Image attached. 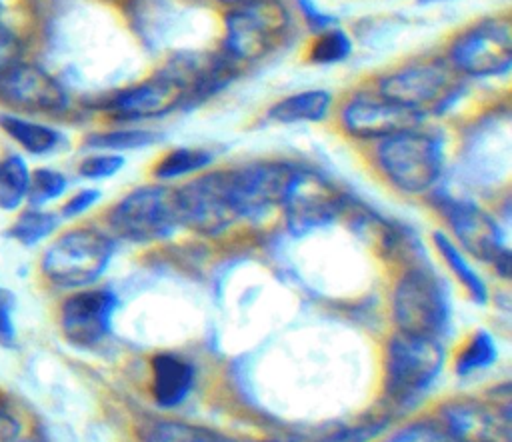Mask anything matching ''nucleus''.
Segmentation results:
<instances>
[{
    "label": "nucleus",
    "mask_w": 512,
    "mask_h": 442,
    "mask_svg": "<svg viewBox=\"0 0 512 442\" xmlns=\"http://www.w3.org/2000/svg\"><path fill=\"white\" fill-rule=\"evenodd\" d=\"M118 296L110 288H78L60 304V332L76 348L98 346L112 328Z\"/></svg>",
    "instance_id": "nucleus-17"
},
{
    "label": "nucleus",
    "mask_w": 512,
    "mask_h": 442,
    "mask_svg": "<svg viewBox=\"0 0 512 442\" xmlns=\"http://www.w3.org/2000/svg\"><path fill=\"white\" fill-rule=\"evenodd\" d=\"M158 132L142 126H132V124H122L116 128H106V130H96L90 132L84 138V146L88 150H102V152H130V150H140L148 148L154 142H158Z\"/></svg>",
    "instance_id": "nucleus-25"
},
{
    "label": "nucleus",
    "mask_w": 512,
    "mask_h": 442,
    "mask_svg": "<svg viewBox=\"0 0 512 442\" xmlns=\"http://www.w3.org/2000/svg\"><path fill=\"white\" fill-rule=\"evenodd\" d=\"M496 358H498V348L494 338L486 330H476L466 340V344H462L454 362V372L458 376H470L478 370L490 368Z\"/></svg>",
    "instance_id": "nucleus-28"
},
{
    "label": "nucleus",
    "mask_w": 512,
    "mask_h": 442,
    "mask_svg": "<svg viewBox=\"0 0 512 442\" xmlns=\"http://www.w3.org/2000/svg\"><path fill=\"white\" fill-rule=\"evenodd\" d=\"M180 226L200 234L218 236L238 224L230 200L226 168H208L176 186Z\"/></svg>",
    "instance_id": "nucleus-12"
},
{
    "label": "nucleus",
    "mask_w": 512,
    "mask_h": 442,
    "mask_svg": "<svg viewBox=\"0 0 512 442\" xmlns=\"http://www.w3.org/2000/svg\"><path fill=\"white\" fill-rule=\"evenodd\" d=\"M294 14L284 0H254L222 10L218 50L238 68L256 66L292 34Z\"/></svg>",
    "instance_id": "nucleus-3"
},
{
    "label": "nucleus",
    "mask_w": 512,
    "mask_h": 442,
    "mask_svg": "<svg viewBox=\"0 0 512 442\" xmlns=\"http://www.w3.org/2000/svg\"><path fill=\"white\" fill-rule=\"evenodd\" d=\"M392 320L400 332L440 338L450 320L448 292L424 266L406 270L392 290Z\"/></svg>",
    "instance_id": "nucleus-8"
},
{
    "label": "nucleus",
    "mask_w": 512,
    "mask_h": 442,
    "mask_svg": "<svg viewBox=\"0 0 512 442\" xmlns=\"http://www.w3.org/2000/svg\"><path fill=\"white\" fill-rule=\"evenodd\" d=\"M114 240L94 226H76L58 234L42 254V276L58 288L78 290L92 286L108 270Z\"/></svg>",
    "instance_id": "nucleus-5"
},
{
    "label": "nucleus",
    "mask_w": 512,
    "mask_h": 442,
    "mask_svg": "<svg viewBox=\"0 0 512 442\" xmlns=\"http://www.w3.org/2000/svg\"><path fill=\"white\" fill-rule=\"evenodd\" d=\"M246 442H314L300 436H284V438H260V440H246Z\"/></svg>",
    "instance_id": "nucleus-37"
},
{
    "label": "nucleus",
    "mask_w": 512,
    "mask_h": 442,
    "mask_svg": "<svg viewBox=\"0 0 512 442\" xmlns=\"http://www.w3.org/2000/svg\"><path fill=\"white\" fill-rule=\"evenodd\" d=\"M384 428H386L384 420H368V422L338 428V430H334V432H330L324 438L314 440V442H370Z\"/></svg>",
    "instance_id": "nucleus-32"
},
{
    "label": "nucleus",
    "mask_w": 512,
    "mask_h": 442,
    "mask_svg": "<svg viewBox=\"0 0 512 442\" xmlns=\"http://www.w3.org/2000/svg\"><path fill=\"white\" fill-rule=\"evenodd\" d=\"M150 392L160 408L180 406L194 386V366L172 352H158L150 360Z\"/></svg>",
    "instance_id": "nucleus-19"
},
{
    "label": "nucleus",
    "mask_w": 512,
    "mask_h": 442,
    "mask_svg": "<svg viewBox=\"0 0 512 442\" xmlns=\"http://www.w3.org/2000/svg\"><path fill=\"white\" fill-rule=\"evenodd\" d=\"M0 130L26 154L48 156L62 148L66 136L60 128L36 120L34 116L16 114L10 110L0 112Z\"/></svg>",
    "instance_id": "nucleus-20"
},
{
    "label": "nucleus",
    "mask_w": 512,
    "mask_h": 442,
    "mask_svg": "<svg viewBox=\"0 0 512 442\" xmlns=\"http://www.w3.org/2000/svg\"><path fill=\"white\" fill-rule=\"evenodd\" d=\"M70 180L64 172L50 168V166H40L34 168L30 174V188H28V204L44 208L50 202L60 200L68 192Z\"/></svg>",
    "instance_id": "nucleus-29"
},
{
    "label": "nucleus",
    "mask_w": 512,
    "mask_h": 442,
    "mask_svg": "<svg viewBox=\"0 0 512 442\" xmlns=\"http://www.w3.org/2000/svg\"><path fill=\"white\" fill-rule=\"evenodd\" d=\"M182 108H188V92L164 64L146 78L110 92L98 104L100 112L120 124L158 120Z\"/></svg>",
    "instance_id": "nucleus-9"
},
{
    "label": "nucleus",
    "mask_w": 512,
    "mask_h": 442,
    "mask_svg": "<svg viewBox=\"0 0 512 442\" xmlns=\"http://www.w3.org/2000/svg\"><path fill=\"white\" fill-rule=\"evenodd\" d=\"M14 294L0 286V346L8 348L16 342V324H14Z\"/></svg>",
    "instance_id": "nucleus-35"
},
{
    "label": "nucleus",
    "mask_w": 512,
    "mask_h": 442,
    "mask_svg": "<svg viewBox=\"0 0 512 442\" xmlns=\"http://www.w3.org/2000/svg\"><path fill=\"white\" fill-rule=\"evenodd\" d=\"M332 116L342 134L368 144L408 126L426 122L420 114L378 94L370 84L350 90L340 100L336 98Z\"/></svg>",
    "instance_id": "nucleus-11"
},
{
    "label": "nucleus",
    "mask_w": 512,
    "mask_h": 442,
    "mask_svg": "<svg viewBox=\"0 0 512 442\" xmlns=\"http://www.w3.org/2000/svg\"><path fill=\"white\" fill-rule=\"evenodd\" d=\"M0 10H2V0H0Z\"/></svg>",
    "instance_id": "nucleus-41"
},
{
    "label": "nucleus",
    "mask_w": 512,
    "mask_h": 442,
    "mask_svg": "<svg viewBox=\"0 0 512 442\" xmlns=\"http://www.w3.org/2000/svg\"><path fill=\"white\" fill-rule=\"evenodd\" d=\"M444 368L440 338L396 330L384 352V392L394 404L424 396Z\"/></svg>",
    "instance_id": "nucleus-7"
},
{
    "label": "nucleus",
    "mask_w": 512,
    "mask_h": 442,
    "mask_svg": "<svg viewBox=\"0 0 512 442\" xmlns=\"http://www.w3.org/2000/svg\"><path fill=\"white\" fill-rule=\"evenodd\" d=\"M438 208L458 248L464 254L490 264L502 278H508L510 250L496 218L470 200L442 198Z\"/></svg>",
    "instance_id": "nucleus-13"
},
{
    "label": "nucleus",
    "mask_w": 512,
    "mask_h": 442,
    "mask_svg": "<svg viewBox=\"0 0 512 442\" xmlns=\"http://www.w3.org/2000/svg\"><path fill=\"white\" fill-rule=\"evenodd\" d=\"M60 220L62 218L58 212L28 206L14 218V222L8 228V236L22 246H36L58 230Z\"/></svg>",
    "instance_id": "nucleus-27"
},
{
    "label": "nucleus",
    "mask_w": 512,
    "mask_h": 442,
    "mask_svg": "<svg viewBox=\"0 0 512 442\" xmlns=\"http://www.w3.org/2000/svg\"><path fill=\"white\" fill-rule=\"evenodd\" d=\"M382 442H458L438 420H414L394 432Z\"/></svg>",
    "instance_id": "nucleus-30"
},
{
    "label": "nucleus",
    "mask_w": 512,
    "mask_h": 442,
    "mask_svg": "<svg viewBox=\"0 0 512 442\" xmlns=\"http://www.w3.org/2000/svg\"><path fill=\"white\" fill-rule=\"evenodd\" d=\"M346 204V196L336 182L298 164L280 212L290 232L306 234L334 222L346 210Z\"/></svg>",
    "instance_id": "nucleus-14"
},
{
    "label": "nucleus",
    "mask_w": 512,
    "mask_h": 442,
    "mask_svg": "<svg viewBox=\"0 0 512 442\" xmlns=\"http://www.w3.org/2000/svg\"><path fill=\"white\" fill-rule=\"evenodd\" d=\"M354 52V40L342 26L332 24L322 30L312 32L306 48L304 60L314 66H334L344 62Z\"/></svg>",
    "instance_id": "nucleus-23"
},
{
    "label": "nucleus",
    "mask_w": 512,
    "mask_h": 442,
    "mask_svg": "<svg viewBox=\"0 0 512 442\" xmlns=\"http://www.w3.org/2000/svg\"><path fill=\"white\" fill-rule=\"evenodd\" d=\"M30 166L22 154H4L0 158V210L14 212L28 200Z\"/></svg>",
    "instance_id": "nucleus-26"
},
{
    "label": "nucleus",
    "mask_w": 512,
    "mask_h": 442,
    "mask_svg": "<svg viewBox=\"0 0 512 442\" xmlns=\"http://www.w3.org/2000/svg\"><path fill=\"white\" fill-rule=\"evenodd\" d=\"M22 424L18 416L0 402V442H20Z\"/></svg>",
    "instance_id": "nucleus-36"
},
{
    "label": "nucleus",
    "mask_w": 512,
    "mask_h": 442,
    "mask_svg": "<svg viewBox=\"0 0 512 442\" xmlns=\"http://www.w3.org/2000/svg\"><path fill=\"white\" fill-rule=\"evenodd\" d=\"M214 162V154L208 148L200 146H176L166 152H162L152 168L150 174L156 182H174V180H186L190 176H196L204 170H208Z\"/></svg>",
    "instance_id": "nucleus-21"
},
{
    "label": "nucleus",
    "mask_w": 512,
    "mask_h": 442,
    "mask_svg": "<svg viewBox=\"0 0 512 442\" xmlns=\"http://www.w3.org/2000/svg\"><path fill=\"white\" fill-rule=\"evenodd\" d=\"M126 164L124 154H116V152H102V150H90V154H86L78 166L76 172L80 178L90 180V182H98V180H108L112 176H116Z\"/></svg>",
    "instance_id": "nucleus-31"
},
{
    "label": "nucleus",
    "mask_w": 512,
    "mask_h": 442,
    "mask_svg": "<svg viewBox=\"0 0 512 442\" xmlns=\"http://www.w3.org/2000/svg\"><path fill=\"white\" fill-rule=\"evenodd\" d=\"M336 106V96L326 88H304L274 100L264 118L272 124H318L332 116Z\"/></svg>",
    "instance_id": "nucleus-18"
},
{
    "label": "nucleus",
    "mask_w": 512,
    "mask_h": 442,
    "mask_svg": "<svg viewBox=\"0 0 512 442\" xmlns=\"http://www.w3.org/2000/svg\"><path fill=\"white\" fill-rule=\"evenodd\" d=\"M20 442H40V440H36V438H20Z\"/></svg>",
    "instance_id": "nucleus-40"
},
{
    "label": "nucleus",
    "mask_w": 512,
    "mask_h": 442,
    "mask_svg": "<svg viewBox=\"0 0 512 442\" xmlns=\"http://www.w3.org/2000/svg\"><path fill=\"white\" fill-rule=\"evenodd\" d=\"M102 198V192L98 188H80L76 190L74 194H70L62 206H60V218L62 220H74V218H80L84 216L86 212H90Z\"/></svg>",
    "instance_id": "nucleus-33"
},
{
    "label": "nucleus",
    "mask_w": 512,
    "mask_h": 442,
    "mask_svg": "<svg viewBox=\"0 0 512 442\" xmlns=\"http://www.w3.org/2000/svg\"><path fill=\"white\" fill-rule=\"evenodd\" d=\"M438 422L458 442H512L510 400L454 398L440 406Z\"/></svg>",
    "instance_id": "nucleus-16"
},
{
    "label": "nucleus",
    "mask_w": 512,
    "mask_h": 442,
    "mask_svg": "<svg viewBox=\"0 0 512 442\" xmlns=\"http://www.w3.org/2000/svg\"><path fill=\"white\" fill-rule=\"evenodd\" d=\"M208 2H212V4H216V6H220V8L224 10V8H232V6L246 4V2H254V0H208Z\"/></svg>",
    "instance_id": "nucleus-38"
},
{
    "label": "nucleus",
    "mask_w": 512,
    "mask_h": 442,
    "mask_svg": "<svg viewBox=\"0 0 512 442\" xmlns=\"http://www.w3.org/2000/svg\"><path fill=\"white\" fill-rule=\"evenodd\" d=\"M140 442H240L222 432L210 430L206 426L172 420V418H156L142 426Z\"/></svg>",
    "instance_id": "nucleus-22"
},
{
    "label": "nucleus",
    "mask_w": 512,
    "mask_h": 442,
    "mask_svg": "<svg viewBox=\"0 0 512 442\" xmlns=\"http://www.w3.org/2000/svg\"><path fill=\"white\" fill-rule=\"evenodd\" d=\"M434 246L438 250V254L442 256V260L446 262V266L452 270V274L456 276V280L464 286V290L468 292V296L476 302V304H486L488 300V288L482 280V276L474 270V266L468 262L466 254L458 248V244L452 240V236L444 234V232H434Z\"/></svg>",
    "instance_id": "nucleus-24"
},
{
    "label": "nucleus",
    "mask_w": 512,
    "mask_h": 442,
    "mask_svg": "<svg viewBox=\"0 0 512 442\" xmlns=\"http://www.w3.org/2000/svg\"><path fill=\"white\" fill-rule=\"evenodd\" d=\"M370 158L390 188L404 196H426L444 174L446 140L422 122L372 142Z\"/></svg>",
    "instance_id": "nucleus-1"
},
{
    "label": "nucleus",
    "mask_w": 512,
    "mask_h": 442,
    "mask_svg": "<svg viewBox=\"0 0 512 442\" xmlns=\"http://www.w3.org/2000/svg\"><path fill=\"white\" fill-rule=\"evenodd\" d=\"M24 60V42L20 34L0 20V76Z\"/></svg>",
    "instance_id": "nucleus-34"
},
{
    "label": "nucleus",
    "mask_w": 512,
    "mask_h": 442,
    "mask_svg": "<svg viewBox=\"0 0 512 442\" xmlns=\"http://www.w3.org/2000/svg\"><path fill=\"white\" fill-rule=\"evenodd\" d=\"M108 230L134 244L164 240L180 228L176 186L166 182L140 184L120 196L106 214Z\"/></svg>",
    "instance_id": "nucleus-6"
},
{
    "label": "nucleus",
    "mask_w": 512,
    "mask_h": 442,
    "mask_svg": "<svg viewBox=\"0 0 512 442\" xmlns=\"http://www.w3.org/2000/svg\"><path fill=\"white\" fill-rule=\"evenodd\" d=\"M420 4H438V2H448V0H418Z\"/></svg>",
    "instance_id": "nucleus-39"
},
{
    "label": "nucleus",
    "mask_w": 512,
    "mask_h": 442,
    "mask_svg": "<svg viewBox=\"0 0 512 442\" xmlns=\"http://www.w3.org/2000/svg\"><path fill=\"white\" fill-rule=\"evenodd\" d=\"M298 164L282 158L250 160L226 168V182L238 220H258L280 210Z\"/></svg>",
    "instance_id": "nucleus-10"
},
{
    "label": "nucleus",
    "mask_w": 512,
    "mask_h": 442,
    "mask_svg": "<svg viewBox=\"0 0 512 442\" xmlns=\"http://www.w3.org/2000/svg\"><path fill=\"white\" fill-rule=\"evenodd\" d=\"M368 84L384 98L426 120L446 112L462 96L466 86V82L448 66L440 50L418 54L388 66Z\"/></svg>",
    "instance_id": "nucleus-2"
},
{
    "label": "nucleus",
    "mask_w": 512,
    "mask_h": 442,
    "mask_svg": "<svg viewBox=\"0 0 512 442\" xmlns=\"http://www.w3.org/2000/svg\"><path fill=\"white\" fill-rule=\"evenodd\" d=\"M0 104L24 116H60L72 98L52 72L24 58L0 76Z\"/></svg>",
    "instance_id": "nucleus-15"
},
{
    "label": "nucleus",
    "mask_w": 512,
    "mask_h": 442,
    "mask_svg": "<svg viewBox=\"0 0 512 442\" xmlns=\"http://www.w3.org/2000/svg\"><path fill=\"white\" fill-rule=\"evenodd\" d=\"M440 54L464 82L504 78L512 68L510 14H486L462 24L446 38Z\"/></svg>",
    "instance_id": "nucleus-4"
}]
</instances>
